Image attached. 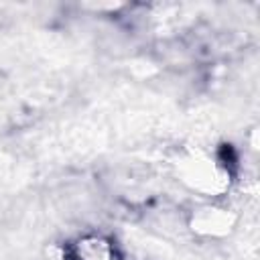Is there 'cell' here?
I'll return each mask as SVG.
<instances>
[{
    "label": "cell",
    "mask_w": 260,
    "mask_h": 260,
    "mask_svg": "<svg viewBox=\"0 0 260 260\" xmlns=\"http://www.w3.org/2000/svg\"><path fill=\"white\" fill-rule=\"evenodd\" d=\"M67 258L69 260H116V246L106 236L87 234L69 246Z\"/></svg>",
    "instance_id": "obj_1"
},
{
    "label": "cell",
    "mask_w": 260,
    "mask_h": 260,
    "mask_svg": "<svg viewBox=\"0 0 260 260\" xmlns=\"http://www.w3.org/2000/svg\"><path fill=\"white\" fill-rule=\"evenodd\" d=\"M232 225H234V215L230 213V209L215 207V205L201 207L191 217V228L197 230L199 234H205V236L228 234L232 230Z\"/></svg>",
    "instance_id": "obj_2"
}]
</instances>
